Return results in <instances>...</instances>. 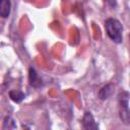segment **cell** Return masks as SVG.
I'll list each match as a JSON object with an SVG mask.
<instances>
[{
	"mask_svg": "<svg viewBox=\"0 0 130 130\" xmlns=\"http://www.w3.org/2000/svg\"><path fill=\"white\" fill-rule=\"evenodd\" d=\"M11 11V1L10 0H0V15L3 18H7Z\"/></svg>",
	"mask_w": 130,
	"mask_h": 130,
	"instance_id": "cell-5",
	"label": "cell"
},
{
	"mask_svg": "<svg viewBox=\"0 0 130 130\" xmlns=\"http://www.w3.org/2000/svg\"><path fill=\"white\" fill-rule=\"evenodd\" d=\"M119 105V117L121 121L129 125L130 124V92L123 90L118 95Z\"/></svg>",
	"mask_w": 130,
	"mask_h": 130,
	"instance_id": "cell-2",
	"label": "cell"
},
{
	"mask_svg": "<svg viewBox=\"0 0 130 130\" xmlns=\"http://www.w3.org/2000/svg\"><path fill=\"white\" fill-rule=\"evenodd\" d=\"M129 38H130V36H129Z\"/></svg>",
	"mask_w": 130,
	"mask_h": 130,
	"instance_id": "cell-10",
	"label": "cell"
},
{
	"mask_svg": "<svg viewBox=\"0 0 130 130\" xmlns=\"http://www.w3.org/2000/svg\"><path fill=\"white\" fill-rule=\"evenodd\" d=\"M14 128H16L14 120L10 116L5 117V119L3 121V129L5 130V129H14Z\"/></svg>",
	"mask_w": 130,
	"mask_h": 130,
	"instance_id": "cell-8",
	"label": "cell"
},
{
	"mask_svg": "<svg viewBox=\"0 0 130 130\" xmlns=\"http://www.w3.org/2000/svg\"><path fill=\"white\" fill-rule=\"evenodd\" d=\"M81 123H82V128L83 129H86V130H89V129H99V125L96 124L92 114L90 112H85L83 117H82V120H81Z\"/></svg>",
	"mask_w": 130,
	"mask_h": 130,
	"instance_id": "cell-3",
	"label": "cell"
},
{
	"mask_svg": "<svg viewBox=\"0 0 130 130\" xmlns=\"http://www.w3.org/2000/svg\"><path fill=\"white\" fill-rule=\"evenodd\" d=\"M109 2V4L112 6V7H115L116 6V1L115 0H107Z\"/></svg>",
	"mask_w": 130,
	"mask_h": 130,
	"instance_id": "cell-9",
	"label": "cell"
},
{
	"mask_svg": "<svg viewBox=\"0 0 130 130\" xmlns=\"http://www.w3.org/2000/svg\"><path fill=\"white\" fill-rule=\"evenodd\" d=\"M113 91H114V86H113V84H111V83H109V84H106V85H104L101 89H100V91H99V98L101 99V100H107V99H109L111 95H112V93H113Z\"/></svg>",
	"mask_w": 130,
	"mask_h": 130,
	"instance_id": "cell-6",
	"label": "cell"
},
{
	"mask_svg": "<svg viewBox=\"0 0 130 130\" xmlns=\"http://www.w3.org/2000/svg\"><path fill=\"white\" fill-rule=\"evenodd\" d=\"M28 79H29L30 85H32L34 87H40L43 84L42 79L39 77V75H38V73H37V71L35 70L34 67H30L29 68V71H28Z\"/></svg>",
	"mask_w": 130,
	"mask_h": 130,
	"instance_id": "cell-4",
	"label": "cell"
},
{
	"mask_svg": "<svg viewBox=\"0 0 130 130\" xmlns=\"http://www.w3.org/2000/svg\"><path fill=\"white\" fill-rule=\"evenodd\" d=\"M9 96L13 102L20 103L25 98V94L20 90H10L9 91Z\"/></svg>",
	"mask_w": 130,
	"mask_h": 130,
	"instance_id": "cell-7",
	"label": "cell"
},
{
	"mask_svg": "<svg viewBox=\"0 0 130 130\" xmlns=\"http://www.w3.org/2000/svg\"><path fill=\"white\" fill-rule=\"evenodd\" d=\"M105 29L108 37L115 44H121L123 42V25L117 18L110 17L106 19Z\"/></svg>",
	"mask_w": 130,
	"mask_h": 130,
	"instance_id": "cell-1",
	"label": "cell"
}]
</instances>
